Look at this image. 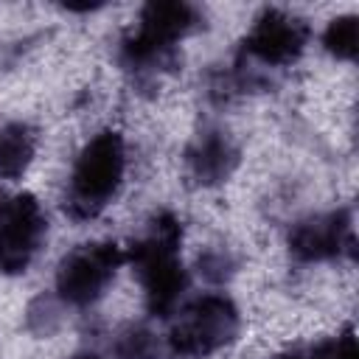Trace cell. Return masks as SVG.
Returning a JSON list of instances; mask_svg holds the SVG:
<instances>
[{
  "instance_id": "5b68a950",
  "label": "cell",
  "mask_w": 359,
  "mask_h": 359,
  "mask_svg": "<svg viewBox=\"0 0 359 359\" xmlns=\"http://www.w3.org/2000/svg\"><path fill=\"white\" fill-rule=\"evenodd\" d=\"M126 264V250L118 241H87L73 247L56 266L53 294L65 309L95 306L118 269Z\"/></svg>"
},
{
  "instance_id": "2e32d148",
  "label": "cell",
  "mask_w": 359,
  "mask_h": 359,
  "mask_svg": "<svg viewBox=\"0 0 359 359\" xmlns=\"http://www.w3.org/2000/svg\"><path fill=\"white\" fill-rule=\"evenodd\" d=\"M67 359H107V356H101L98 351H79V353H73Z\"/></svg>"
},
{
  "instance_id": "277c9868",
  "label": "cell",
  "mask_w": 359,
  "mask_h": 359,
  "mask_svg": "<svg viewBox=\"0 0 359 359\" xmlns=\"http://www.w3.org/2000/svg\"><path fill=\"white\" fill-rule=\"evenodd\" d=\"M241 328V314L224 292H205L182 303L165 334V353L171 359H208L227 348Z\"/></svg>"
},
{
  "instance_id": "8fae6325",
  "label": "cell",
  "mask_w": 359,
  "mask_h": 359,
  "mask_svg": "<svg viewBox=\"0 0 359 359\" xmlns=\"http://www.w3.org/2000/svg\"><path fill=\"white\" fill-rule=\"evenodd\" d=\"M115 359H163L165 342L146 323H126L112 337Z\"/></svg>"
},
{
  "instance_id": "52a82bcc",
  "label": "cell",
  "mask_w": 359,
  "mask_h": 359,
  "mask_svg": "<svg viewBox=\"0 0 359 359\" xmlns=\"http://www.w3.org/2000/svg\"><path fill=\"white\" fill-rule=\"evenodd\" d=\"M309 22L283 8H264L244 34L241 42V65H261V67H289L294 65L306 45H309Z\"/></svg>"
},
{
  "instance_id": "9a60e30c",
  "label": "cell",
  "mask_w": 359,
  "mask_h": 359,
  "mask_svg": "<svg viewBox=\"0 0 359 359\" xmlns=\"http://www.w3.org/2000/svg\"><path fill=\"white\" fill-rule=\"evenodd\" d=\"M236 255L224 247H210L196 258V269L208 283H224L236 275Z\"/></svg>"
},
{
  "instance_id": "7c38bea8",
  "label": "cell",
  "mask_w": 359,
  "mask_h": 359,
  "mask_svg": "<svg viewBox=\"0 0 359 359\" xmlns=\"http://www.w3.org/2000/svg\"><path fill=\"white\" fill-rule=\"evenodd\" d=\"M323 48L337 62H353L359 53V25L353 14L334 17L323 31Z\"/></svg>"
},
{
  "instance_id": "8992f818",
  "label": "cell",
  "mask_w": 359,
  "mask_h": 359,
  "mask_svg": "<svg viewBox=\"0 0 359 359\" xmlns=\"http://www.w3.org/2000/svg\"><path fill=\"white\" fill-rule=\"evenodd\" d=\"M48 236V216L34 194L0 191V275H22Z\"/></svg>"
},
{
  "instance_id": "5bb4252c",
  "label": "cell",
  "mask_w": 359,
  "mask_h": 359,
  "mask_svg": "<svg viewBox=\"0 0 359 359\" xmlns=\"http://www.w3.org/2000/svg\"><path fill=\"white\" fill-rule=\"evenodd\" d=\"M62 314H65V306L59 303L56 294H39L25 309V328L36 337H50L59 331Z\"/></svg>"
},
{
  "instance_id": "3957f363",
  "label": "cell",
  "mask_w": 359,
  "mask_h": 359,
  "mask_svg": "<svg viewBox=\"0 0 359 359\" xmlns=\"http://www.w3.org/2000/svg\"><path fill=\"white\" fill-rule=\"evenodd\" d=\"M126 177V143L115 129H98L76 154L67 188L65 213L73 222L98 219L107 205L121 194Z\"/></svg>"
},
{
  "instance_id": "6da1fadb",
  "label": "cell",
  "mask_w": 359,
  "mask_h": 359,
  "mask_svg": "<svg viewBox=\"0 0 359 359\" xmlns=\"http://www.w3.org/2000/svg\"><path fill=\"white\" fill-rule=\"evenodd\" d=\"M182 247V222L171 210H160L146 233L132 241L126 261L140 283L143 303L149 314L168 320L182 306L188 292V269L180 258Z\"/></svg>"
},
{
  "instance_id": "7a4b0ae2",
  "label": "cell",
  "mask_w": 359,
  "mask_h": 359,
  "mask_svg": "<svg viewBox=\"0 0 359 359\" xmlns=\"http://www.w3.org/2000/svg\"><path fill=\"white\" fill-rule=\"evenodd\" d=\"M205 14L185 0H151L140 8L137 25L121 39L118 62L132 76H157L177 59V45L199 31Z\"/></svg>"
},
{
  "instance_id": "30bf717a",
  "label": "cell",
  "mask_w": 359,
  "mask_h": 359,
  "mask_svg": "<svg viewBox=\"0 0 359 359\" xmlns=\"http://www.w3.org/2000/svg\"><path fill=\"white\" fill-rule=\"evenodd\" d=\"M36 157V132L22 121L0 126V180H22Z\"/></svg>"
},
{
  "instance_id": "9c48e42d",
  "label": "cell",
  "mask_w": 359,
  "mask_h": 359,
  "mask_svg": "<svg viewBox=\"0 0 359 359\" xmlns=\"http://www.w3.org/2000/svg\"><path fill=\"white\" fill-rule=\"evenodd\" d=\"M241 151L233 135L222 126L202 129L185 149V171L202 188H216L227 182L238 168Z\"/></svg>"
},
{
  "instance_id": "ba28073f",
  "label": "cell",
  "mask_w": 359,
  "mask_h": 359,
  "mask_svg": "<svg viewBox=\"0 0 359 359\" xmlns=\"http://www.w3.org/2000/svg\"><path fill=\"white\" fill-rule=\"evenodd\" d=\"M289 255L297 264H328L353 255V216L348 208H334L300 219L289 230Z\"/></svg>"
},
{
  "instance_id": "4fadbf2b",
  "label": "cell",
  "mask_w": 359,
  "mask_h": 359,
  "mask_svg": "<svg viewBox=\"0 0 359 359\" xmlns=\"http://www.w3.org/2000/svg\"><path fill=\"white\" fill-rule=\"evenodd\" d=\"M278 359H359V348H356L353 328H345V331H339L328 339L286 351Z\"/></svg>"
}]
</instances>
